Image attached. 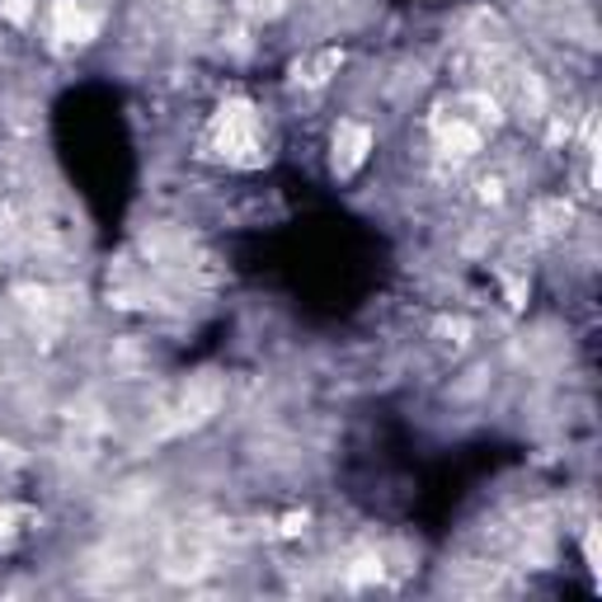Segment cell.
Segmentation results:
<instances>
[{
	"label": "cell",
	"instance_id": "cell-1",
	"mask_svg": "<svg viewBox=\"0 0 602 602\" xmlns=\"http://www.w3.org/2000/svg\"><path fill=\"white\" fill-rule=\"evenodd\" d=\"M208 151H217L227 165L254 170L264 165V142H259V113L250 99H227L208 123Z\"/></svg>",
	"mask_w": 602,
	"mask_h": 602
},
{
	"label": "cell",
	"instance_id": "cell-2",
	"mask_svg": "<svg viewBox=\"0 0 602 602\" xmlns=\"http://www.w3.org/2000/svg\"><path fill=\"white\" fill-rule=\"evenodd\" d=\"M368 155H372V128L344 118V123L334 128V137H330V170H334L339 179H349V174L363 170Z\"/></svg>",
	"mask_w": 602,
	"mask_h": 602
},
{
	"label": "cell",
	"instance_id": "cell-3",
	"mask_svg": "<svg viewBox=\"0 0 602 602\" xmlns=\"http://www.w3.org/2000/svg\"><path fill=\"white\" fill-rule=\"evenodd\" d=\"M99 33V14L86 10V0H57L52 6V38H62L71 48H86Z\"/></svg>",
	"mask_w": 602,
	"mask_h": 602
},
{
	"label": "cell",
	"instance_id": "cell-4",
	"mask_svg": "<svg viewBox=\"0 0 602 602\" xmlns=\"http://www.w3.org/2000/svg\"><path fill=\"white\" fill-rule=\"evenodd\" d=\"M433 137H438V151L452 155V160H466L485 147V128L471 123L466 113H452V118H443V123H433Z\"/></svg>",
	"mask_w": 602,
	"mask_h": 602
},
{
	"label": "cell",
	"instance_id": "cell-5",
	"mask_svg": "<svg viewBox=\"0 0 602 602\" xmlns=\"http://www.w3.org/2000/svg\"><path fill=\"white\" fill-rule=\"evenodd\" d=\"M339 67H344V48H320V52L307 57V62L292 67V80L297 86H307V90H320V86H330V80L339 76Z\"/></svg>",
	"mask_w": 602,
	"mask_h": 602
},
{
	"label": "cell",
	"instance_id": "cell-6",
	"mask_svg": "<svg viewBox=\"0 0 602 602\" xmlns=\"http://www.w3.org/2000/svg\"><path fill=\"white\" fill-rule=\"evenodd\" d=\"M240 10H245V14H278V10H283V0H240Z\"/></svg>",
	"mask_w": 602,
	"mask_h": 602
}]
</instances>
